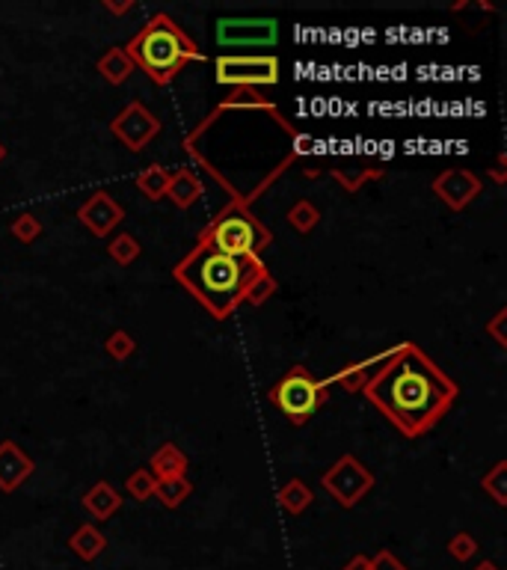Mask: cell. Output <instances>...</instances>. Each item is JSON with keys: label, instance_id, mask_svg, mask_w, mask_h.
Returning <instances> with one entry per match:
<instances>
[{"label": "cell", "instance_id": "cell-1", "mask_svg": "<svg viewBox=\"0 0 507 570\" xmlns=\"http://www.w3.org/2000/svg\"><path fill=\"white\" fill-rule=\"evenodd\" d=\"M362 392L404 437H422L451 411L460 390L422 348L404 342Z\"/></svg>", "mask_w": 507, "mask_h": 570}, {"label": "cell", "instance_id": "cell-2", "mask_svg": "<svg viewBox=\"0 0 507 570\" xmlns=\"http://www.w3.org/2000/svg\"><path fill=\"white\" fill-rule=\"evenodd\" d=\"M264 271L262 259H237L214 250L208 244H196L193 250L172 267V276L178 279L214 318H229L244 304V295L250 283Z\"/></svg>", "mask_w": 507, "mask_h": 570}, {"label": "cell", "instance_id": "cell-3", "mask_svg": "<svg viewBox=\"0 0 507 570\" xmlns=\"http://www.w3.org/2000/svg\"><path fill=\"white\" fill-rule=\"evenodd\" d=\"M125 53L131 57L134 69L143 72L158 87H167V83L176 81L178 74L185 72L187 63L202 60L196 42H193L167 13H158L148 18L143 30L125 45Z\"/></svg>", "mask_w": 507, "mask_h": 570}, {"label": "cell", "instance_id": "cell-4", "mask_svg": "<svg viewBox=\"0 0 507 570\" xmlns=\"http://www.w3.org/2000/svg\"><path fill=\"white\" fill-rule=\"evenodd\" d=\"M199 241L237 259H262V253L273 244V232L264 229L241 199H234L205 226Z\"/></svg>", "mask_w": 507, "mask_h": 570}, {"label": "cell", "instance_id": "cell-5", "mask_svg": "<svg viewBox=\"0 0 507 570\" xmlns=\"http://www.w3.org/2000/svg\"><path fill=\"white\" fill-rule=\"evenodd\" d=\"M327 390L330 386L318 381L315 374H309L303 365H294L282 381H276L271 390V401L285 413L291 425H306L311 413L320 404H327Z\"/></svg>", "mask_w": 507, "mask_h": 570}, {"label": "cell", "instance_id": "cell-6", "mask_svg": "<svg viewBox=\"0 0 507 570\" xmlns=\"http://www.w3.org/2000/svg\"><path fill=\"white\" fill-rule=\"evenodd\" d=\"M217 83L223 87H234V90H244V87H273L279 83V60L271 57V53H223L217 57Z\"/></svg>", "mask_w": 507, "mask_h": 570}, {"label": "cell", "instance_id": "cell-7", "mask_svg": "<svg viewBox=\"0 0 507 570\" xmlns=\"http://www.w3.org/2000/svg\"><path fill=\"white\" fill-rule=\"evenodd\" d=\"M320 484L341 508H353L374 490V472L359 464L353 455H341L336 464L323 472Z\"/></svg>", "mask_w": 507, "mask_h": 570}, {"label": "cell", "instance_id": "cell-8", "mask_svg": "<svg viewBox=\"0 0 507 570\" xmlns=\"http://www.w3.org/2000/svg\"><path fill=\"white\" fill-rule=\"evenodd\" d=\"M110 131L128 152H143V149L160 134V120L148 111L146 104L131 101L116 113V120L110 122Z\"/></svg>", "mask_w": 507, "mask_h": 570}, {"label": "cell", "instance_id": "cell-9", "mask_svg": "<svg viewBox=\"0 0 507 570\" xmlns=\"http://www.w3.org/2000/svg\"><path fill=\"white\" fill-rule=\"evenodd\" d=\"M279 21L276 18H220L217 21V42L225 48H267L276 45Z\"/></svg>", "mask_w": 507, "mask_h": 570}, {"label": "cell", "instance_id": "cell-10", "mask_svg": "<svg viewBox=\"0 0 507 570\" xmlns=\"http://www.w3.org/2000/svg\"><path fill=\"white\" fill-rule=\"evenodd\" d=\"M78 220L95 235V238H110L116 226L125 220V211H122V206H119V202L110 197V193L95 190L92 197L86 199L83 206L78 208Z\"/></svg>", "mask_w": 507, "mask_h": 570}, {"label": "cell", "instance_id": "cell-11", "mask_svg": "<svg viewBox=\"0 0 507 570\" xmlns=\"http://www.w3.org/2000/svg\"><path fill=\"white\" fill-rule=\"evenodd\" d=\"M434 193L445 202L451 211H463L469 208V202L481 193V179L469 173V169H445L442 176L434 181Z\"/></svg>", "mask_w": 507, "mask_h": 570}, {"label": "cell", "instance_id": "cell-12", "mask_svg": "<svg viewBox=\"0 0 507 570\" xmlns=\"http://www.w3.org/2000/svg\"><path fill=\"white\" fill-rule=\"evenodd\" d=\"M33 469H36L33 458H30L18 443H13V440H4V443H0V490H6V493L18 490L21 484L33 476Z\"/></svg>", "mask_w": 507, "mask_h": 570}, {"label": "cell", "instance_id": "cell-13", "mask_svg": "<svg viewBox=\"0 0 507 570\" xmlns=\"http://www.w3.org/2000/svg\"><path fill=\"white\" fill-rule=\"evenodd\" d=\"M392 353H395V348H392V351L377 353V357H368V360H359V362L344 365L341 372H336L332 378H327L323 383H327V386H330V383H339L341 390H348V392H362L365 386H368V381L374 378V374L380 372L383 365L392 360Z\"/></svg>", "mask_w": 507, "mask_h": 570}, {"label": "cell", "instance_id": "cell-14", "mask_svg": "<svg viewBox=\"0 0 507 570\" xmlns=\"http://www.w3.org/2000/svg\"><path fill=\"white\" fill-rule=\"evenodd\" d=\"M167 199H172V206L181 208V211L196 206V202L202 199V181L193 176V169L181 167V169H176V173H169Z\"/></svg>", "mask_w": 507, "mask_h": 570}, {"label": "cell", "instance_id": "cell-15", "mask_svg": "<svg viewBox=\"0 0 507 570\" xmlns=\"http://www.w3.org/2000/svg\"><path fill=\"white\" fill-rule=\"evenodd\" d=\"M119 505H122V497H119V490L107 481H95L92 488L83 493V508L90 511L92 520H110L119 511Z\"/></svg>", "mask_w": 507, "mask_h": 570}, {"label": "cell", "instance_id": "cell-16", "mask_svg": "<svg viewBox=\"0 0 507 570\" xmlns=\"http://www.w3.org/2000/svg\"><path fill=\"white\" fill-rule=\"evenodd\" d=\"M69 546H72V553L81 558V562H95V558L104 553L107 537L95 529L92 523H83V526H78V529L72 532Z\"/></svg>", "mask_w": 507, "mask_h": 570}, {"label": "cell", "instance_id": "cell-17", "mask_svg": "<svg viewBox=\"0 0 507 570\" xmlns=\"http://www.w3.org/2000/svg\"><path fill=\"white\" fill-rule=\"evenodd\" d=\"M131 72H134V63L131 57L125 53L122 45H116L110 51H104L101 57H99V74L107 81V83H113V87H119V83H125L128 78H131Z\"/></svg>", "mask_w": 507, "mask_h": 570}, {"label": "cell", "instance_id": "cell-18", "mask_svg": "<svg viewBox=\"0 0 507 570\" xmlns=\"http://www.w3.org/2000/svg\"><path fill=\"white\" fill-rule=\"evenodd\" d=\"M187 467H190V460H187V455L176 443H164L152 455V472H155V478L185 476Z\"/></svg>", "mask_w": 507, "mask_h": 570}, {"label": "cell", "instance_id": "cell-19", "mask_svg": "<svg viewBox=\"0 0 507 570\" xmlns=\"http://www.w3.org/2000/svg\"><path fill=\"white\" fill-rule=\"evenodd\" d=\"M134 185H137V190L143 193V197H146L148 202H160V199H167L169 169H167V167H160V164L146 167L143 173H137Z\"/></svg>", "mask_w": 507, "mask_h": 570}, {"label": "cell", "instance_id": "cell-20", "mask_svg": "<svg viewBox=\"0 0 507 570\" xmlns=\"http://www.w3.org/2000/svg\"><path fill=\"white\" fill-rule=\"evenodd\" d=\"M276 499H279V508H282L285 514H291V517H297V514H303L311 505V490H309V484L303 478H291L279 488Z\"/></svg>", "mask_w": 507, "mask_h": 570}, {"label": "cell", "instance_id": "cell-21", "mask_svg": "<svg viewBox=\"0 0 507 570\" xmlns=\"http://www.w3.org/2000/svg\"><path fill=\"white\" fill-rule=\"evenodd\" d=\"M190 493H193V484L187 481V476L158 478V484H155V499H160L164 508H178Z\"/></svg>", "mask_w": 507, "mask_h": 570}, {"label": "cell", "instance_id": "cell-22", "mask_svg": "<svg viewBox=\"0 0 507 570\" xmlns=\"http://www.w3.org/2000/svg\"><path fill=\"white\" fill-rule=\"evenodd\" d=\"M107 256H110L119 267H128L143 256V246H139V241L131 232H119L110 238V244H107Z\"/></svg>", "mask_w": 507, "mask_h": 570}, {"label": "cell", "instance_id": "cell-23", "mask_svg": "<svg viewBox=\"0 0 507 570\" xmlns=\"http://www.w3.org/2000/svg\"><path fill=\"white\" fill-rule=\"evenodd\" d=\"M330 176L336 179L344 190L356 193V190H359V188L365 185V181L380 179V176H383V169H377V167H332V169H330Z\"/></svg>", "mask_w": 507, "mask_h": 570}, {"label": "cell", "instance_id": "cell-24", "mask_svg": "<svg viewBox=\"0 0 507 570\" xmlns=\"http://www.w3.org/2000/svg\"><path fill=\"white\" fill-rule=\"evenodd\" d=\"M318 223H320V208L311 206L309 199H300L288 208V226L300 235H309Z\"/></svg>", "mask_w": 507, "mask_h": 570}, {"label": "cell", "instance_id": "cell-25", "mask_svg": "<svg viewBox=\"0 0 507 570\" xmlns=\"http://www.w3.org/2000/svg\"><path fill=\"white\" fill-rule=\"evenodd\" d=\"M155 484L158 478L152 469H134L131 476L125 478V490L134 502H148L155 497Z\"/></svg>", "mask_w": 507, "mask_h": 570}, {"label": "cell", "instance_id": "cell-26", "mask_svg": "<svg viewBox=\"0 0 507 570\" xmlns=\"http://www.w3.org/2000/svg\"><path fill=\"white\" fill-rule=\"evenodd\" d=\"M273 295H276V279H273V274L264 267V271L258 274V276L253 279V283H250V288H246L244 304H246V306H262L264 300H271Z\"/></svg>", "mask_w": 507, "mask_h": 570}, {"label": "cell", "instance_id": "cell-27", "mask_svg": "<svg viewBox=\"0 0 507 570\" xmlns=\"http://www.w3.org/2000/svg\"><path fill=\"white\" fill-rule=\"evenodd\" d=\"M104 351H107V357H110V360L125 362L128 357H134L137 342H134V336L128 330H113L110 336H107V342H104Z\"/></svg>", "mask_w": 507, "mask_h": 570}, {"label": "cell", "instance_id": "cell-28", "mask_svg": "<svg viewBox=\"0 0 507 570\" xmlns=\"http://www.w3.org/2000/svg\"><path fill=\"white\" fill-rule=\"evenodd\" d=\"M504 481H507V460H499V464H495L487 472V476L481 478V488L495 499V505H507V488H504Z\"/></svg>", "mask_w": 507, "mask_h": 570}, {"label": "cell", "instance_id": "cell-29", "mask_svg": "<svg viewBox=\"0 0 507 570\" xmlns=\"http://www.w3.org/2000/svg\"><path fill=\"white\" fill-rule=\"evenodd\" d=\"M9 232H13V238L21 241V244H33L36 238H42V223L36 214H18V217L9 223Z\"/></svg>", "mask_w": 507, "mask_h": 570}, {"label": "cell", "instance_id": "cell-30", "mask_svg": "<svg viewBox=\"0 0 507 570\" xmlns=\"http://www.w3.org/2000/svg\"><path fill=\"white\" fill-rule=\"evenodd\" d=\"M232 111V107H264V111H271V113H276L273 111V104L267 101V99H262V95H258V90H250V87H244V90H234L229 99H225L223 104H220V111Z\"/></svg>", "mask_w": 507, "mask_h": 570}, {"label": "cell", "instance_id": "cell-31", "mask_svg": "<svg viewBox=\"0 0 507 570\" xmlns=\"http://www.w3.org/2000/svg\"><path fill=\"white\" fill-rule=\"evenodd\" d=\"M448 553L451 558H457V562H469V558L478 556V541H474L469 532H457L448 541Z\"/></svg>", "mask_w": 507, "mask_h": 570}, {"label": "cell", "instance_id": "cell-32", "mask_svg": "<svg viewBox=\"0 0 507 570\" xmlns=\"http://www.w3.org/2000/svg\"><path fill=\"white\" fill-rule=\"evenodd\" d=\"M371 567H374V570H407L389 550H380V553H377V556L371 558Z\"/></svg>", "mask_w": 507, "mask_h": 570}, {"label": "cell", "instance_id": "cell-33", "mask_svg": "<svg viewBox=\"0 0 507 570\" xmlns=\"http://www.w3.org/2000/svg\"><path fill=\"white\" fill-rule=\"evenodd\" d=\"M504 318H507V312H504V309H499V312H495V318H493L490 324H487V330L493 333V339L499 342L502 348H507V336H504Z\"/></svg>", "mask_w": 507, "mask_h": 570}, {"label": "cell", "instance_id": "cell-34", "mask_svg": "<svg viewBox=\"0 0 507 570\" xmlns=\"http://www.w3.org/2000/svg\"><path fill=\"white\" fill-rule=\"evenodd\" d=\"M101 6L107 9V13L122 15V13H131V9H134V0H125V4H113V0H101Z\"/></svg>", "mask_w": 507, "mask_h": 570}, {"label": "cell", "instance_id": "cell-35", "mask_svg": "<svg viewBox=\"0 0 507 570\" xmlns=\"http://www.w3.org/2000/svg\"><path fill=\"white\" fill-rule=\"evenodd\" d=\"M341 570H374L371 567V558H365V556H353L348 565H344Z\"/></svg>", "mask_w": 507, "mask_h": 570}, {"label": "cell", "instance_id": "cell-36", "mask_svg": "<svg viewBox=\"0 0 507 570\" xmlns=\"http://www.w3.org/2000/svg\"><path fill=\"white\" fill-rule=\"evenodd\" d=\"M502 164H504V158H499V164H495L493 169H490V176L499 181V185H504V169H502Z\"/></svg>", "mask_w": 507, "mask_h": 570}, {"label": "cell", "instance_id": "cell-37", "mask_svg": "<svg viewBox=\"0 0 507 570\" xmlns=\"http://www.w3.org/2000/svg\"><path fill=\"white\" fill-rule=\"evenodd\" d=\"M474 570H499V567H495V562H483L481 567H474Z\"/></svg>", "mask_w": 507, "mask_h": 570}, {"label": "cell", "instance_id": "cell-38", "mask_svg": "<svg viewBox=\"0 0 507 570\" xmlns=\"http://www.w3.org/2000/svg\"><path fill=\"white\" fill-rule=\"evenodd\" d=\"M4 155H6V149H4V143H0V160H4Z\"/></svg>", "mask_w": 507, "mask_h": 570}]
</instances>
